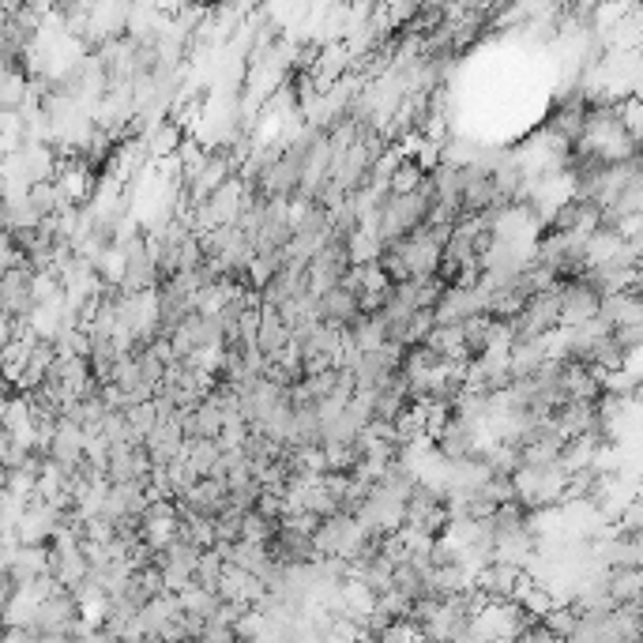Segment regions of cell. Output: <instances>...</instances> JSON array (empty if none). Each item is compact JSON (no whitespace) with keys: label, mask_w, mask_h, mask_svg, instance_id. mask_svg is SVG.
<instances>
[{"label":"cell","mask_w":643,"mask_h":643,"mask_svg":"<svg viewBox=\"0 0 643 643\" xmlns=\"http://www.w3.org/2000/svg\"><path fill=\"white\" fill-rule=\"evenodd\" d=\"M538 625L546 628V632H553L557 640H568V636L580 628V610H576L572 602H557V606H553Z\"/></svg>","instance_id":"6da1fadb"},{"label":"cell","mask_w":643,"mask_h":643,"mask_svg":"<svg viewBox=\"0 0 643 643\" xmlns=\"http://www.w3.org/2000/svg\"><path fill=\"white\" fill-rule=\"evenodd\" d=\"M377 643H422V628L414 625V621H392V625L384 628L380 636H373Z\"/></svg>","instance_id":"7a4b0ae2"},{"label":"cell","mask_w":643,"mask_h":643,"mask_svg":"<svg viewBox=\"0 0 643 643\" xmlns=\"http://www.w3.org/2000/svg\"><path fill=\"white\" fill-rule=\"evenodd\" d=\"M516 643H565V640H557L553 632H546L542 625H534V628H527V632H523Z\"/></svg>","instance_id":"3957f363"}]
</instances>
